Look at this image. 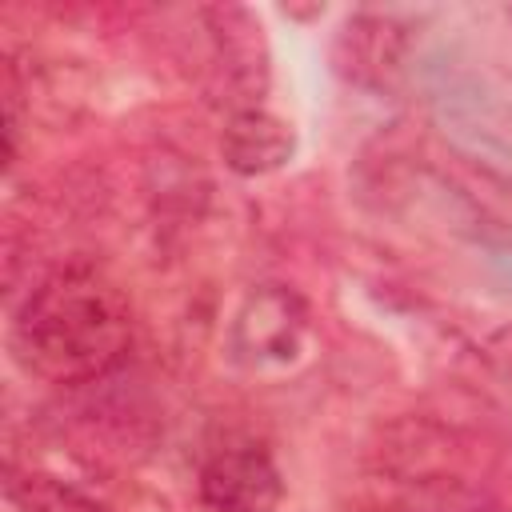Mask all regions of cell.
<instances>
[{"instance_id":"obj_1","label":"cell","mask_w":512,"mask_h":512,"mask_svg":"<svg viewBox=\"0 0 512 512\" xmlns=\"http://www.w3.org/2000/svg\"><path fill=\"white\" fill-rule=\"evenodd\" d=\"M132 344L128 304L112 280L92 268H60L40 280L16 320V360L52 384H92L108 376Z\"/></svg>"},{"instance_id":"obj_2","label":"cell","mask_w":512,"mask_h":512,"mask_svg":"<svg viewBox=\"0 0 512 512\" xmlns=\"http://www.w3.org/2000/svg\"><path fill=\"white\" fill-rule=\"evenodd\" d=\"M308 304L288 284L252 288L228 328V352L244 368H284L304 352Z\"/></svg>"},{"instance_id":"obj_3","label":"cell","mask_w":512,"mask_h":512,"mask_svg":"<svg viewBox=\"0 0 512 512\" xmlns=\"http://www.w3.org/2000/svg\"><path fill=\"white\" fill-rule=\"evenodd\" d=\"M200 20L208 28L212 56L232 96V112L260 108L272 84V48L260 16L244 4H212V8H200Z\"/></svg>"},{"instance_id":"obj_4","label":"cell","mask_w":512,"mask_h":512,"mask_svg":"<svg viewBox=\"0 0 512 512\" xmlns=\"http://www.w3.org/2000/svg\"><path fill=\"white\" fill-rule=\"evenodd\" d=\"M376 464L384 476L408 488H452L464 484V444L452 428L424 420V416H404L384 428Z\"/></svg>"},{"instance_id":"obj_5","label":"cell","mask_w":512,"mask_h":512,"mask_svg":"<svg viewBox=\"0 0 512 512\" xmlns=\"http://www.w3.org/2000/svg\"><path fill=\"white\" fill-rule=\"evenodd\" d=\"M196 492L208 512H280L284 476L260 444H224L200 464Z\"/></svg>"},{"instance_id":"obj_6","label":"cell","mask_w":512,"mask_h":512,"mask_svg":"<svg viewBox=\"0 0 512 512\" xmlns=\"http://www.w3.org/2000/svg\"><path fill=\"white\" fill-rule=\"evenodd\" d=\"M408 28L384 12H356L332 36V68L356 88H388L404 72Z\"/></svg>"},{"instance_id":"obj_7","label":"cell","mask_w":512,"mask_h":512,"mask_svg":"<svg viewBox=\"0 0 512 512\" xmlns=\"http://www.w3.org/2000/svg\"><path fill=\"white\" fill-rule=\"evenodd\" d=\"M220 156L244 180L272 176L296 156V128L284 116L268 112L264 104L236 108L220 128Z\"/></svg>"},{"instance_id":"obj_8","label":"cell","mask_w":512,"mask_h":512,"mask_svg":"<svg viewBox=\"0 0 512 512\" xmlns=\"http://www.w3.org/2000/svg\"><path fill=\"white\" fill-rule=\"evenodd\" d=\"M8 496L20 512H108L96 496L80 492L76 484L48 476V472H24L8 476Z\"/></svg>"},{"instance_id":"obj_9","label":"cell","mask_w":512,"mask_h":512,"mask_svg":"<svg viewBox=\"0 0 512 512\" xmlns=\"http://www.w3.org/2000/svg\"><path fill=\"white\" fill-rule=\"evenodd\" d=\"M488 360H492V368L512 384V324H504V328L488 340Z\"/></svg>"}]
</instances>
